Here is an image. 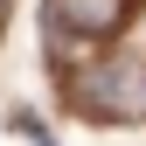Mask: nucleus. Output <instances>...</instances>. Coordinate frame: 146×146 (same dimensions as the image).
<instances>
[{
  "mask_svg": "<svg viewBox=\"0 0 146 146\" xmlns=\"http://www.w3.org/2000/svg\"><path fill=\"white\" fill-rule=\"evenodd\" d=\"M7 7H14V0H0V21H7Z\"/></svg>",
  "mask_w": 146,
  "mask_h": 146,
  "instance_id": "3",
  "label": "nucleus"
},
{
  "mask_svg": "<svg viewBox=\"0 0 146 146\" xmlns=\"http://www.w3.org/2000/svg\"><path fill=\"white\" fill-rule=\"evenodd\" d=\"M42 146H49V139H42Z\"/></svg>",
  "mask_w": 146,
  "mask_h": 146,
  "instance_id": "4",
  "label": "nucleus"
},
{
  "mask_svg": "<svg viewBox=\"0 0 146 146\" xmlns=\"http://www.w3.org/2000/svg\"><path fill=\"white\" fill-rule=\"evenodd\" d=\"M70 104L84 118H146V63H98L70 84Z\"/></svg>",
  "mask_w": 146,
  "mask_h": 146,
  "instance_id": "2",
  "label": "nucleus"
},
{
  "mask_svg": "<svg viewBox=\"0 0 146 146\" xmlns=\"http://www.w3.org/2000/svg\"><path fill=\"white\" fill-rule=\"evenodd\" d=\"M132 14V0H42V42L56 63H77V49L111 42Z\"/></svg>",
  "mask_w": 146,
  "mask_h": 146,
  "instance_id": "1",
  "label": "nucleus"
}]
</instances>
